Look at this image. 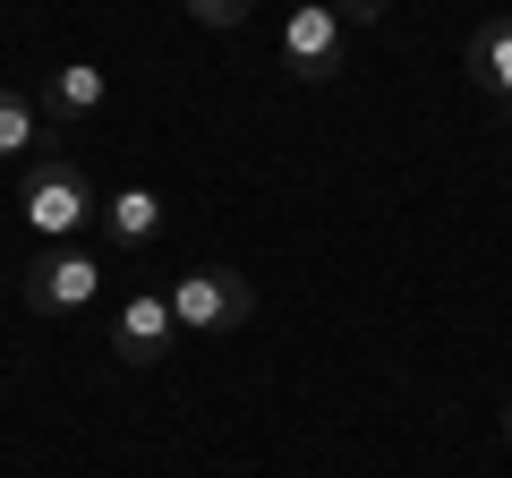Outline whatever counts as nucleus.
<instances>
[{"instance_id": "f257e3e1", "label": "nucleus", "mask_w": 512, "mask_h": 478, "mask_svg": "<svg viewBox=\"0 0 512 478\" xmlns=\"http://www.w3.org/2000/svg\"><path fill=\"white\" fill-rule=\"evenodd\" d=\"M26 222H35L43 239H69L77 222L94 214V180H86V163H77V154H26Z\"/></svg>"}, {"instance_id": "f03ea898", "label": "nucleus", "mask_w": 512, "mask_h": 478, "mask_svg": "<svg viewBox=\"0 0 512 478\" xmlns=\"http://www.w3.org/2000/svg\"><path fill=\"white\" fill-rule=\"evenodd\" d=\"M171 316H180V333H239L256 325V282L231 265H197L171 282Z\"/></svg>"}, {"instance_id": "7ed1b4c3", "label": "nucleus", "mask_w": 512, "mask_h": 478, "mask_svg": "<svg viewBox=\"0 0 512 478\" xmlns=\"http://www.w3.org/2000/svg\"><path fill=\"white\" fill-rule=\"evenodd\" d=\"M26 308L35 316H77V308H94V291H103V265L86 257V248H69V239H43V257L26 265Z\"/></svg>"}, {"instance_id": "20e7f679", "label": "nucleus", "mask_w": 512, "mask_h": 478, "mask_svg": "<svg viewBox=\"0 0 512 478\" xmlns=\"http://www.w3.org/2000/svg\"><path fill=\"white\" fill-rule=\"evenodd\" d=\"M282 69L308 77V86L342 77V18H333V0H299L282 18Z\"/></svg>"}, {"instance_id": "39448f33", "label": "nucleus", "mask_w": 512, "mask_h": 478, "mask_svg": "<svg viewBox=\"0 0 512 478\" xmlns=\"http://www.w3.org/2000/svg\"><path fill=\"white\" fill-rule=\"evenodd\" d=\"M171 342H180L171 291H128V299H120V316H111V359H120V368H154Z\"/></svg>"}, {"instance_id": "423d86ee", "label": "nucleus", "mask_w": 512, "mask_h": 478, "mask_svg": "<svg viewBox=\"0 0 512 478\" xmlns=\"http://www.w3.org/2000/svg\"><path fill=\"white\" fill-rule=\"evenodd\" d=\"M94 214H103L111 248H154V231H163V197H154V188H111Z\"/></svg>"}, {"instance_id": "0eeeda50", "label": "nucleus", "mask_w": 512, "mask_h": 478, "mask_svg": "<svg viewBox=\"0 0 512 478\" xmlns=\"http://www.w3.org/2000/svg\"><path fill=\"white\" fill-rule=\"evenodd\" d=\"M35 103L52 111V129H69V120H94V111H103V69H94V60H69V69H52V86H43Z\"/></svg>"}, {"instance_id": "6e6552de", "label": "nucleus", "mask_w": 512, "mask_h": 478, "mask_svg": "<svg viewBox=\"0 0 512 478\" xmlns=\"http://www.w3.org/2000/svg\"><path fill=\"white\" fill-rule=\"evenodd\" d=\"M18 154H43V103L26 86H0V163Z\"/></svg>"}, {"instance_id": "1a4fd4ad", "label": "nucleus", "mask_w": 512, "mask_h": 478, "mask_svg": "<svg viewBox=\"0 0 512 478\" xmlns=\"http://www.w3.org/2000/svg\"><path fill=\"white\" fill-rule=\"evenodd\" d=\"M470 69H478V86H487L495 103H512V18H487L470 35Z\"/></svg>"}, {"instance_id": "9d476101", "label": "nucleus", "mask_w": 512, "mask_h": 478, "mask_svg": "<svg viewBox=\"0 0 512 478\" xmlns=\"http://www.w3.org/2000/svg\"><path fill=\"white\" fill-rule=\"evenodd\" d=\"M248 9H256V0H188V18H197V26H239Z\"/></svg>"}, {"instance_id": "9b49d317", "label": "nucleus", "mask_w": 512, "mask_h": 478, "mask_svg": "<svg viewBox=\"0 0 512 478\" xmlns=\"http://www.w3.org/2000/svg\"><path fill=\"white\" fill-rule=\"evenodd\" d=\"M333 18H342V26H376L384 0H333Z\"/></svg>"}, {"instance_id": "f8f14e48", "label": "nucleus", "mask_w": 512, "mask_h": 478, "mask_svg": "<svg viewBox=\"0 0 512 478\" xmlns=\"http://www.w3.org/2000/svg\"><path fill=\"white\" fill-rule=\"evenodd\" d=\"M504 444H512V402H504Z\"/></svg>"}]
</instances>
